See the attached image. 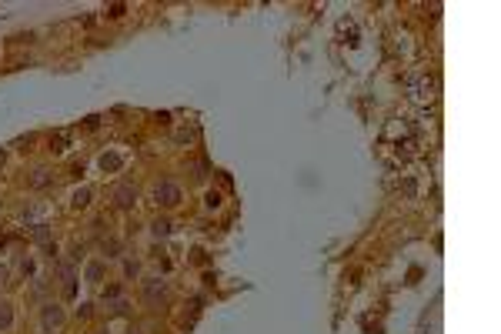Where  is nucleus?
<instances>
[{"mask_svg":"<svg viewBox=\"0 0 501 334\" xmlns=\"http://www.w3.org/2000/svg\"><path fill=\"white\" fill-rule=\"evenodd\" d=\"M408 87H411V101H418V104H428L431 97H435V80L431 77H408Z\"/></svg>","mask_w":501,"mask_h":334,"instance_id":"nucleus-1","label":"nucleus"},{"mask_svg":"<svg viewBox=\"0 0 501 334\" xmlns=\"http://www.w3.org/2000/svg\"><path fill=\"white\" fill-rule=\"evenodd\" d=\"M137 201V191L130 187V184H117L114 187V207H120V211H127L130 204Z\"/></svg>","mask_w":501,"mask_h":334,"instance_id":"nucleus-2","label":"nucleus"},{"mask_svg":"<svg viewBox=\"0 0 501 334\" xmlns=\"http://www.w3.org/2000/svg\"><path fill=\"white\" fill-rule=\"evenodd\" d=\"M87 278H90V281H97V278H101V264H90V271H87Z\"/></svg>","mask_w":501,"mask_h":334,"instance_id":"nucleus-9","label":"nucleus"},{"mask_svg":"<svg viewBox=\"0 0 501 334\" xmlns=\"http://www.w3.org/2000/svg\"><path fill=\"white\" fill-rule=\"evenodd\" d=\"M34 238H37V241H47L50 234H47V227H37V231H34Z\"/></svg>","mask_w":501,"mask_h":334,"instance_id":"nucleus-10","label":"nucleus"},{"mask_svg":"<svg viewBox=\"0 0 501 334\" xmlns=\"http://www.w3.org/2000/svg\"><path fill=\"white\" fill-rule=\"evenodd\" d=\"M60 321H64V311H60V308H54V304L44 308V327H57Z\"/></svg>","mask_w":501,"mask_h":334,"instance_id":"nucleus-4","label":"nucleus"},{"mask_svg":"<svg viewBox=\"0 0 501 334\" xmlns=\"http://www.w3.org/2000/svg\"><path fill=\"white\" fill-rule=\"evenodd\" d=\"M0 160H4V154H0Z\"/></svg>","mask_w":501,"mask_h":334,"instance_id":"nucleus-13","label":"nucleus"},{"mask_svg":"<svg viewBox=\"0 0 501 334\" xmlns=\"http://www.w3.org/2000/svg\"><path fill=\"white\" fill-rule=\"evenodd\" d=\"M87 201H90V191H87V187H84V191H77V194H74V204H77V207H84V204H87Z\"/></svg>","mask_w":501,"mask_h":334,"instance_id":"nucleus-8","label":"nucleus"},{"mask_svg":"<svg viewBox=\"0 0 501 334\" xmlns=\"http://www.w3.org/2000/svg\"><path fill=\"white\" fill-rule=\"evenodd\" d=\"M30 184H34V187H44V184H47V171H34Z\"/></svg>","mask_w":501,"mask_h":334,"instance_id":"nucleus-7","label":"nucleus"},{"mask_svg":"<svg viewBox=\"0 0 501 334\" xmlns=\"http://www.w3.org/2000/svg\"><path fill=\"white\" fill-rule=\"evenodd\" d=\"M157 201L160 204H167V207H174L177 201H181V187H177V184H171V181H164L157 187Z\"/></svg>","mask_w":501,"mask_h":334,"instance_id":"nucleus-3","label":"nucleus"},{"mask_svg":"<svg viewBox=\"0 0 501 334\" xmlns=\"http://www.w3.org/2000/svg\"><path fill=\"white\" fill-rule=\"evenodd\" d=\"M97 334H107V331H97Z\"/></svg>","mask_w":501,"mask_h":334,"instance_id":"nucleus-12","label":"nucleus"},{"mask_svg":"<svg viewBox=\"0 0 501 334\" xmlns=\"http://www.w3.org/2000/svg\"><path fill=\"white\" fill-rule=\"evenodd\" d=\"M144 294H147V301H164V284L160 281H147V287H144Z\"/></svg>","mask_w":501,"mask_h":334,"instance_id":"nucleus-5","label":"nucleus"},{"mask_svg":"<svg viewBox=\"0 0 501 334\" xmlns=\"http://www.w3.org/2000/svg\"><path fill=\"white\" fill-rule=\"evenodd\" d=\"M10 318H14V314H10V304H0V327H10Z\"/></svg>","mask_w":501,"mask_h":334,"instance_id":"nucleus-6","label":"nucleus"},{"mask_svg":"<svg viewBox=\"0 0 501 334\" xmlns=\"http://www.w3.org/2000/svg\"><path fill=\"white\" fill-rule=\"evenodd\" d=\"M4 281H7V271H4V268H0V284H4Z\"/></svg>","mask_w":501,"mask_h":334,"instance_id":"nucleus-11","label":"nucleus"}]
</instances>
